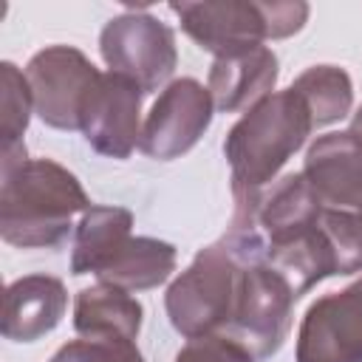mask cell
<instances>
[{
    "label": "cell",
    "mask_w": 362,
    "mask_h": 362,
    "mask_svg": "<svg viewBox=\"0 0 362 362\" xmlns=\"http://www.w3.org/2000/svg\"><path fill=\"white\" fill-rule=\"evenodd\" d=\"M0 173V235L17 249L59 246L71 235V218L93 206L68 167L28 158L25 144L3 150Z\"/></svg>",
    "instance_id": "obj_1"
},
{
    "label": "cell",
    "mask_w": 362,
    "mask_h": 362,
    "mask_svg": "<svg viewBox=\"0 0 362 362\" xmlns=\"http://www.w3.org/2000/svg\"><path fill=\"white\" fill-rule=\"evenodd\" d=\"M311 130V110L291 88L252 105L223 141V156L232 170V195H252L272 184Z\"/></svg>",
    "instance_id": "obj_2"
},
{
    "label": "cell",
    "mask_w": 362,
    "mask_h": 362,
    "mask_svg": "<svg viewBox=\"0 0 362 362\" xmlns=\"http://www.w3.org/2000/svg\"><path fill=\"white\" fill-rule=\"evenodd\" d=\"M240 269L243 263L223 243V238L201 249L164 294L173 328L187 339L226 334L235 317Z\"/></svg>",
    "instance_id": "obj_3"
},
{
    "label": "cell",
    "mask_w": 362,
    "mask_h": 362,
    "mask_svg": "<svg viewBox=\"0 0 362 362\" xmlns=\"http://www.w3.org/2000/svg\"><path fill=\"white\" fill-rule=\"evenodd\" d=\"M297 300L291 283L272 263H243L235 317L226 334L246 345L255 359H269L291 331V308Z\"/></svg>",
    "instance_id": "obj_4"
},
{
    "label": "cell",
    "mask_w": 362,
    "mask_h": 362,
    "mask_svg": "<svg viewBox=\"0 0 362 362\" xmlns=\"http://www.w3.org/2000/svg\"><path fill=\"white\" fill-rule=\"evenodd\" d=\"M99 51L113 74L127 76L144 93L167 85L178 65L173 28L158 17L139 11L107 20L99 34Z\"/></svg>",
    "instance_id": "obj_5"
},
{
    "label": "cell",
    "mask_w": 362,
    "mask_h": 362,
    "mask_svg": "<svg viewBox=\"0 0 362 362\" xmlns=\"http://www.w3.org/2000/svg\"><path fill=\"white\" fill-rule=\"evenodd\" d=\"M34 113L54 130H79L82 110L102 79L96 65L71 45H48L25 65Z\"/></svg>",
    "instance_id": "obj_6"
},
{
    "label": "cell",
    "mask_w": 362,
    "mask_h": 362,
    "mask_svg": "<svg viewBox=\"0 0 362 362\" xmlns=\"http://www.w3.org/2000/svg\"><path fill=\"white\" fill-rule=\"evenodd\" d=\"M212 110L215 102L198 79H173L158 93L141 124V153L156 161L181 158L201 141V136L212 124Z\"/></svg>",
    "instance_id": "obj_7"
},
{
    "label": "cell",
    "mask_w": 362,
    "mask_h": 362,
    "mask_svg": "<svg viewBox=\"0 0 362 362\" xmlns=\"http://www.w3.org/2000/svg\"><path fill=\"white\" fill-rule=\"evenodd\" d=\"M297 362H362V277L308 305L297 331Z\"/></svg>",
    "instance_id": "obj_8"
},
{
    "label": "cell",
    "mask_w": 362,
    "mask_h": 362,
    "mask_svg": "<svg viewBox=\"0 0 362 362\" xmlns=\"http://www.w3.org/2000/svg\"><path fill=\"white\" fill-rule=\"evenodd\" d=\"M141 96L144 90L122 74H102L82 110L85 141L107 158H127L141 139Z\"/></svg>",
    "instance_id": "obj_9"
},
{
    "label": "cell",
    "mask_w": 362,
    "mask_h": 362,
    "mask_svg": "<svg viewBox=\"0 0 362 362\" xmlns=\"http://www.w3.org/2000/svg\"><path fill=\"white\" fill-rule=\"evenodd\" d=\"M181 28L209 54L232 57L269 40L263 3L252 0H204V3H170Z\"/></svg>",
    "instance_id": "obj_10"
},
{
    "label": "cell",
    "mask_w": 362,
    "mask_h": 362,
    "mask_svg": "<svg viewBox=\"0 0 362 362\" xmlns=\"http://www.w3.org/2000/svg\"><path fill=\"white\" fill-rule=\"evenodd\" d=\"M303 175L331 209H356L362 204V139L351 130L320 136L303 164Z\"/></svg>",
    "instance_id": "obj_11"
},
{
    "label": "cell",
    "mask_w": 362,
    "mask_h": 362,
    "mask_svg": "<svg viewBox=\"0 0 362 362\" xmlns=\"http://www.w3.org/2000/svg\"><path fill=\"white\" fill-rule=\"evenodd\" d=\"M68 308V291L59 277L25 274L6 288L3 337L14 342H37L51 334Z\"/></svg>",
    "instance_id": "obj_12"
},
{
    "label": "cell",
    "mask_w": 362,
    "mask_h": 362,
    "mask_svg": "<svg viewBox=\"0 0 362 362\" xmlns=\"http://www.w3.org/2000/svg\"><path fill=\"white\" fill-rule=\"evenodd\" d=\"M277 85V57L272 48L257 45L243 54L218 57L209 68L206 90L221 113L249 110Z\"/></svg>",
    "instance_id": "obj_13"
},
{
    "label": "cell",
    "mask_w": 362,
    "mask_h": 362,
    "mask_svg": "<svg viewBox=\"0 0 362 362\" xmlns=\"http://www.w3.org/2000/svg\"><path fill=\"white\" fill-rule=\"evenodd\" d=\"M144 308L130 291L99 283L76 294L74 303V331L90 339H124L136 342Z\"/></svg>",
    "instance_id": "obj_14"
},
{
    "label": "cell",
    "mask_w": 362,
    "mask_h": 362,
    "mask_svg": "<svg viewBox=\"0 0 362 362\" xmlns=\"http://www.w3.org/2000/svg\"><path fill=\"white\" fill-rule=\"evenodd\" d=\"M133 212L124 206H90L82 212L74 238L71 272L74 274H102L119 249L133 238Z\"/></svg>",
    "instance_id": "obj_15"
},
{
    "label": "cell",
    "mask_w": 362,
    "mask_h": 362,
    "mask_svg": "<svg viewBox=\"0 0 362 362\" xmlns=\"http://www.w3.org/2000/svg\"><path fill=\"white\" fill-rule=\"evenodd\" d=\"M175 272V246L158 238L136 235L130 238L119 255L99 274V283L124 288V291H147L170 280Z\"/></svg>",
    "instance_id": "obj_16"
},
{
    "label": "cell",
    "mask_w": 362,
    "mask_h": 362,
    "mask_svg": "<svg viewBox=\"0 0 362 362\" xmlns=\"http://www.w3.org/2000/svg\"><path fill=\"white\" fill-rule=\"evenodd\" d=\"M291 90L303 96L305 107L311 110L314 127L339 122L342 116L351 113L354 105L351 76L337 65H311L291 82Z\"/></svg>",
    "instance_id": "obj_17"
},
{
    "label": "cell",
    "mask_w": 362,
    "mask_h": 362,
    "mask_svg": "<svg viewBox=\"0 0 362 362\" xmlns=\"http://www.w3.org/2000/svg\"><path fill=\"white\" fill-rule=\"evenodd\" d=\"M34 110L31 88L25 74L14 62H0V130L3 150L23 147V133Z\"/></svg>",
    "instance_id": "obj_18"
},
{
    "label": "cell",
    "mask_w": 362,
    "mask_h": 362,
    "mask_svg": "<svg viewBox=\"0 0 362 362\" xmlns=\"http://www.w3.org/2000/svg\"><path fill=\"white\" fill-rule=\"evenodd\" d=\"M322 229L328 232L339 257V274L362 272V223L351 209H322Z\"/></svg>",
    "instance_id": "obj_19"
},
{
    "label": "cell",
    "mask_w": 362,
    "mask_h": 362,
    "mask_svg": "<svg viewBox=\"0 0 362 362\" xmlns=\"http://www.w3.org/2000/svg\"><path fill=\"white\" fill-rule=\"evenodd\" d=\"M48 362H144L136 342L79 337L65 342Z\"/></svg>",
    "instance_id": "obj_20"
},
{
    "label": "cell",
    "mask_w": 362,
    "mask_h": 362,
    "mask_svg": "<svg viewBox=\"0 0 362 362\" xmlns=\"http://www.w3.org/2000/svg\"><path fill=\"white\" fill-rule=\"evenodd\" d=\"M175 362H255V356L246 345H240L229 334H212V337L189 339L175 354Z\"/></svg>",
    "instance_id": "obj_21"
},
{
    "label": "cell",
    "mask_w": 362,
    "mask_h": 362,
    "mask_svg": "<svg viewBox=\"0 0 362 362\" xmlns=\"http://www.w3.org/2000/svg\"><path fill=\"white\" fill-rule=\"evenodd\" d=\"M263 14H266V28H269V40H283L297 34L305 20H308V3H263Z\"/></svg>",
    "instance_id": "obj_22"
},
{
    "label": "cell",
    "mask_w": 362,
    "mask_h": 362,
    "mask_svg": "<svg viewBox=\"0 0 362 362\" xmlns=\"http://www.w3.org/2000/svg\"><path fill=\"white\" fill-rule=\"evenodd\" d=\"M351 133L362 139V107H359V110L354 113V119H351Z\"/></svg>",
    "instance_id": "obj_23"
},
{
    "label": "cell",
    "mask_w": 362,
    "mask_h": 362,
    "mask_svg": "<svg viewBox=\"0 0 362 362\" xmlns=\"http://www.w3.org/2000/svg\"><path fill=\"white\" fill-rule=\"evenodd\" d=\"M356 218H359V223H362V204L356 206Z\"/></svg>",
    "instance_id": "obj_24"
}]
</instances>
